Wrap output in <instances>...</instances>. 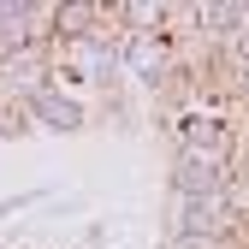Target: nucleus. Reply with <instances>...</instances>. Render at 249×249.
Returning a JSON list of instances; mask_svg holds the SVG:
<instances>
[{
    "label": "nucleus",
    "instance_id": "obj_1",
    "mask_svg": "<svg viewBox=\"0 0 249 249\" xmlns=\"http://www.w3.org/2000/svg\"><path fill=\"white\" fill-rule=\"evenodd\" d=\"M172 154H196V160L231 166V160H237V142H231V131H226V119H220V113H190V119L178 124Z\"/></svg>",
    "mask_w": 249,
    "mask_h": 249
},
{
    "label": "nucleus",
    "instance_id": "obj_2",
    "mask_svg": "<svg viewBox=\"0 0 249 249\" xmlns=\"http://www.w3.org/2000/svg\"><path fill=\"white\" fill-rule=\"evenodd\" d=\"M226 178H231V166L196 160V154H172V160H166V190L184 196V202H213V196H226Z\"/></svg>",
    "mask_w": 249,
    "mask_h": 249
},
{
    "label": "nucleus",
    "instance_id": "obj_3",
    "mask_svg": "<svg viewBox=\"0 0 249 249\" xmlns=\"http://www.w3.org/2000/svg\"><path fill=\"white\" fill-rule=\"evenodd\" d=\"M30 124H36V131H59V137H77V131H89V101L83 95H71V89H42L36 101H30Z\"/></svg>",
    "mask_w": 249,
    "mask_h": 249
},
{
    "label": "nucleus",
    "instance_id": "obj_4",
    "mask_svg": "<svg viewBox=\"0 0 249 249\" xmlns=\"http://www.w3.org/2000/svg\"><path fill=\"white\" fill-rule=\"evenodd\" d=\"M119 66H124V77H131L137 89H148L154 77L172 66V42H166V36H131L124 53H119Z\"/></svg>",
    "mask_w": 249,
    "mask_h": 249
},
{
    "label": "nucleus",
    "instance_id": "obj_5",
    "mask_svg": "<svg viewBox=\"0 0 249 249\" xmlns=\"http://www.w3.org/2000/svg\"><path fill=\"white\" fill-rule=\"evenodd\" d=\"M36 124H30V107L12 101V95H0V137H30Z\"/></svg>",
    "mask_w": 249,
    "mask_h": 249
}]
</instances>
